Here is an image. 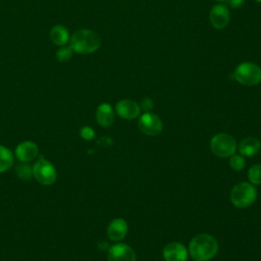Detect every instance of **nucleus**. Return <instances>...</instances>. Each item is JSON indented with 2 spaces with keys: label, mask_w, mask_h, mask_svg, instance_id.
<instances>
[{
  "label": "nucleus",
  "mask_w": 261,
  "mask_h": 261,
  "mask_svg": "<svg viewBox=\"0 0 261 261\" xmlns=\"http://www.w3.org/2000/svg\"><path fill=\"white\" fill-rule=\"evenodd\" d=\"M33 174L40 184L45 186L52 185L56 179V170L54 166L44 159V157H40L33 166Z\"/></svg>",
  "instance_id": "obj_6"
},
{
  "label": "nucleus",
  "mask_w": 261,
  "mask_h": 261,
  "mask_svg": "<svg viewBox=\"0 0 261 261\" xmlns=\"http://www.w3.org/2000/svg\"><path fill=\"white\" fill-rule=\"evenodd\" d=\"M138 126L145 135L154 137L161 133L163 124L159 116L152 112H145L140 116Z\"/></svg>",
  "instance_id": "obj_7"
},
{
  "label": "nucleus",
  "mask_w": 261,
  "mask_h": 261,
  "mask_svg": "<svg viewBox=\"0 0 261 261\" xmlns=\"http://www.w3.org/2000/svg\"><path fill=\"white\" fill-rule=\"evenodd\" d=\"M69 46L79 54H91L96 52L101 46L100 36L88 29H82L73 33L69 40Z\"/></svg>",
  "instance_id": "obj_2"
},
{
  "label": "nucleus",
  "mask_w": 261,
  "mask_h": 261,
  "mask_svg": "<svg viewBox=\"0 0 261 261\" xmlns=\"http://www.w3.org/2000/svg\"><path fill=\"white\" fill-rule=\"evenodd\" d=\"M49 37L52 43L57 46H64L69 42V33L62 24L54 25L49 33Z\"/></svg>",
  "instance_id": "obj_16"
},
{
  "label": "nucleus",
  "mask_w": 261,
  "mask_h": 261,
  "mask_svg": "<svg viewBox=\"0 0 261 261\" xmlns=\"http://www.w3.org/2000/svg\"><path fill=\"white\" fill-rule=\"evenodd\" d=\"M261 149V143L257 138L247 137L239 144V151L243 156H254Z\"/></svg>",
  "instance_id": "obj_15"
},
{
  "label": "nucleus",
  "mask_w": 261,
  "mask_h": 261,
  "mask_svg": "<svg viewBox=\"0 0 261 261\" xmlns=\"http://www.w3.org/2000/svg\"><path fill=\"white\" fill-rule=\"evenodd\" d=\"M108 261H137L135 251L126 244L118 243L108 249Z\"/></svg>",
  "instance_id": "obj_8"
},
{
  "label": "nucleus",
  "mask_w": 261,
  "mask_h": 261,
  "mask_svg": "<svg viewBox=\"0 0 261 261\" xmlns=\"http://www.w3.org/2000/svg\"><path fill=\"white\" fill-rule=\"evenodd\" d=\"M218 251L216 239L208 233L195 236L189 244V253L195 261H208L212 259Z\"/></svg>",
  "instance_id": "obj_1"
},
{
  "label": "nucleus",
  "mask_w": 261,
  "mask_h": 261,
  "mask_svg": "<svg viewBox=\"0 0 261 261\" xmlns=\"http://www.w3.org/2000/svg\"><path fill=\"white\" fill-rule=\"evenodd\" d=\"M210 148L213 154L218 157H230L237 150V142L229 134L220 133L211 139Z\"/></svg>",
  "instance_id": "obj_5"
},
{
  "label": "nucleus",
  "mask_w": 261,
  "mask_h": 261,
  "mask_svg": "<svg viewBox=\"0 0 261 261\" xmlns=\"http://www.w3.org/2000/svg\"><path fill=\"white\" fill-rule=\"evenodd\" d=\"M96 119L101 126H110L114 121V110L112 106L108 103L100 104L96 110Z\"/></svg>",
  "instance_id": "obj_14"
},
{
  "label": "nucleus",
  "mask_w": 261,
  "mask_h": 261,
  "mask_svg": "<svg viewBox=\"0 0 261 261\" xmlns=\"http://www.w3.org/2000/svg\"><path fill=\"white\" fill-rule=\"evenodd\" d=\"M15 172L17 176L21 179H30L33 176V168L32 166L25 164V162L17 165L15 168Z\"/></svg>",
  "instance_id": "obj_21"
},
{
  "label": "nucleus",
  "mask_w": 261,
  "mask_h": 261,
  "mask_svg": "<svg viewBox=\"0 0 261 261\" xmlns=\"http://www.w3.org/2000/svg\"><path fill=\"white\" fill-rule=\"evenodd\" d=\"M38 146L31 141L21 142L15 148V155L21 162H29L35 159L38 155Z\"/></svg>",
  "instance_id": "obj_12"
},
{
  "label": "nucleus",
  "mask_w": 261,
  "mask_h": 261,
  "mask_svg": "<svg viewBox=\"0 0 261 261\" xmlns=\"http://www.w3.org/2000/svg\"><path fill=\"white\" fill-rule=\"evenodd\" d=\"M13 164V155L9 149L0 145V172L6 171Z\"/></svg>",
  "instance_id": "obj_17"
},
{
  "label": "nucleus",
  "mask_w": 261,
  "mask_h": 261,
  "mask_svg": "<svg viewBox=\"0 0 261 261\" xmlns=\"http://www.w3.org/2000/svg\"><path fill=\"white\" fill-rule=\"evenodd\" d=\"M73 54V50L71 49L70 46H61L60 49L57 50L56 52V59L59 62H66L68 61Z\"/></svg>",
  "instance_id": "obj_20"
},
{
  "label": "nucleus",
  "mask_w": 261,
  "mask_h": 261,
  "mask_svg": "<svg viewBox=\"0 0 261 261\" xmlns=\"http://www.w3.org/2000/svg\"><path fill=\"white\" fill-rule=\"evenodd\" d=\"M211 25L216 30L224 29L229 22V10L223 4L214 5L209 13Z\"/></svg>",
  "instance_id": "obj_9"
},
{
  "label": "nucleus",
  "mask_w": 261,
  "mask_h": 261,
  "mask_svg": "<svg viewBox=\"0 0 261 261\" xmlns=\"http://www.w3.org/2000/svg\"><path fill=\"white\" fill-rule=\"evenodd\" d=\"M229 166L233 169V170H237V171H240L242 169H244V167L246 166V159L243 155H231L229 157Z\"/></svg>",
  "instance_id": "obj_19"
},
{
  "label": "nucleus",
  "mask_w": 261,
  "mask_h": 261,
  "mask_svg": "<svg viewBox=\"0 0 261 261\" xmlns=\"http://www.w3.org/2000/svg\"><path fill=\"white\" fill-rule=\"evenodd\" d=\"M248 178L252 185H261V164H254L250 167Z\"/></svg>",
  "instance_id": "obj_18"
},
{
  "label": "nucleus",
  "mask_w": 261,
  "mask_h": 261,
  "mask_svg": "<svg viewBox=\"0 0 261 261\" xmlns=\"http://www.w3.org/2000/svg\"><path fill=\"white\" fill-rule=\"evenodd\" d=\"M115 111L121 118L130 120L137 118L140 115L141 107L137 102L133 100L123 99L116 103Z\"/></svg>",
  "instance_id": "obj_11"
},
{
  "label": "nucleus",
  "mask_w": 261,
  "mask_h": 261,
  "mask_svg": "<svg viewBox=\"0 0 261 261\" xmlns=\"http://www.w3.org/2000/svg\"><path fill=\"white\" fill-rule=\"evenodd\" d=\"M228 1V4L231 8L233 9H238V8H241L244 3H245V0H227Z\"/></svg>",
  "instance_id": "obj_24"
},
{
  "label": "nucleus",
  "mask_w": 261,
  "mask_h": 261,
  "mask_svg": "<svg viewBox=\"0 0 261 261\" xmlns=\"http://www.w3.org/2000/svg\"><path fill=\"white\" fill-rule=\"evenodd\" d=\"M213 1H217V2H224V1H227V0H213Z\"/></svg>",
  "instance_id": "obj_25"
},
{
  "label": "nucleus",
  "mask_w": 261,
  "mask_h": 261,
  "mask_svg": "<svg viewBox=\"0 0 261 261\" xmlns=\"http://www.w3.org/2000/svg\"><path fill=\"white\" fill-rule=\"evenodd\" d=\"M230 202L239 208H246L252 205L257 198V191L254 185L242 181L237 184L230 191Z\"/></svg>",
  "instance_id": "obj_3"
},
{
  "label": "nucleus",
  "mask_w": 261,
  "mask_h": 261,
  "mask_svg": "<svg viewBox=\"0 0 261 261\" xmlns=\"http://www.w3.org/2000/svg\"><path fill=\"white\" fill-rule=\"evenodd\" d=\"M80 134H81V137H82L83 139L88 140V141L94 139V137H95V132H94V129H93L92 127H90V126H84V127H82L81 130H80Z\"/></svg>",
  "instance_id": "obj_23"
},
{
  "label": "nucleus",
  "mask_w": 261,
  "mask_h": 261,
  "mask_svg": "<svg viewBox=\"0 0 261 261\" xmlns=\"http://www.w3.org/2000/svg\"><path fill=\"white\" fill-rule=\"evenodd\" d=\"M127 232V223L122 218L113 219L107 227V237L114 242L122 240Z\"/></svg>",
  "instance_id": "obj_13"
},
{
  "label": "nucleus",
  "mask_w": 261,
  "mask_h": 261,
  "mask_svg": "<svg viewBox=\"0 0 261 261\" xmlns=\"http://www.w3.org/2000/svg\"><path fill=\"white\" fill-rule=\"evenodd\" d=\"M162 255L165 261H187L189 252L181 243L171 242L164 247Z\"/></svg>",
  "instance_id": "obj_10"
},
{
  "label": "nucleus",
  "mask_w": 261,
  "mask_h": 261,
  "mask_svg": "<svg viewBox=\"0 0 261 261\" xmlns=\"http://www.w3.org/2000/svg\"><path fill=\"white\" fill-rule=\"evenodd\" d=\"M256 2H261V0H255Z\"/></svg>",
  "instance_id": "obj_26"
},
{
  "label": "nucleus",
  "mask_w": 261,
  "mask_h": 261,
  "mask_svg": "<svg viewBox=\"0 0 261 261\" xmlns=\"http://www.w3.org/2000/svg\"><path fill=\"white\" fill-rule=\"evenodd\" d=\"M141 109H143L145 112H150L154 108V102L151 98L145 97L142 99L141 104H140Z\"/></svg>",
  "instance_id": "obj_22"
},
{
  "label": "nucleus",
  "mask_w": 261,
  "mask_h": 261,
  "mask_svg": "<svg viewBox=\"0 0 261 261\" xmlns=\"http://www.w3.org/2000/svg\"><path fill=\"white\" fill-rule=\"evenodd\" d=\"M233 79L244 86H256L261 83V67L253 62H242L236 67Z\"/></svg>",
  "instance_id": "obj_4"
}]
</instances>
